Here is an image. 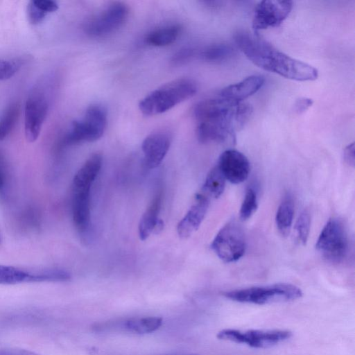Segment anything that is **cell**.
<instances>
[{
    "label": "cell",
    "mask_w": 355,
    "mask_h": 355,
    "mask_svg": "<svg viewBox=\"0 0 355 355\" xmlns=\"http://www.w3.org/2000/svg\"><path fill=\"white\" fill-rule=\"evenodd\" d=\"M252 113V107L246 103L234 104L219 96L205 99L196 105L193 111L198 139L203 144H233L236 131L245 125Z\"/></svg>",
    "instance_id": "cell-1"
},
{
    "label": "cell",
    "mask_w": 355,
    "mask_h": 355,
    "mask_svg": "<svg viewBox=\"0 0 355 355\" xmlns=\"http://www.w3.org/2000/svg\"><path fill=\"white\" fill-rule=\"evenodd\" d=\"M234 40L245 55L266 71L297 81H312L318 78V71L315 67L279 51L259 35L239 32Z\"/></svg>",
    "instance_id": "cell-2"
},
{
    "label": "cell",
    "mask_w": 355,
    "mask_h": 355,
    "mask_svg": "<svg viewBox=\"0 0 355 355\" xmlns=\"http://www.w3.org/2000/svg\"><path fill=\"white\" fill-rule=\"evenodd\" d=\"M198 87L189 78H179L168 83L145 96L139 103L145 115L162 114L196 94Z\"/></svg>",
    "instance_id": "cell-3"
},
{
    "label": "cell",
    "mask_w": 355,
    "mask_h": 355,
    "mask_svg": "<svg viewBox=\"0 0 355 355\" xmlns=\"http://www.w3.org/2000/svg\"><path fill=\"white\" fill-rule=\"evenodd\" d=\"M302 290L295 285L277 283L226 291L223 295L232 301L263 305L288 302L302 297Z\"/></svg>",
    "instance_id": "cell-4"
},
{
    "label": "cell",
    "mask_w": 355,
    "mask_h": 355,
    "mask_svg": "<svg viewBox=\"0 0 355 355\" xmlns=\"http://www.w3.org/2000/svg\"><path fill=\"white\" fill-rule=\"evenodd\" d=\"M106 124L107 113L105 108L98 105H91L87 109L83 119L72 122L62 144L69 146L96 141L103 136Z\"/></svg>",
    "instance_id": "cell-5"
},
{
    "label": "cell",
    "mask_w": 355,
    "mask_h": 355,
    "mask_svg": "<svg viewBox=\"0 0 355 355\" xmlns=\"http://www.w3.org/2000/svg\"><path fill=\"white\" fill-rule=\"evenodd\" d=\"M317 251L328 261L340 263L349 250L348 235L343 223L330 218L322 230L315 244Z\"/></svg>",
    "instance_id": "cell-6"
},
{
    "label": "cell",
    "mask_w": 355,
    "mask_h": 355,
    "mask_svg": "<svg viewBox=\"0 0 355 355\" xmlns=\"http://www.w3.org/2000/svg\"><path fill=\"white\" fill-rule=\"evenodd\" d=\"M49 96L46 86L35 85L29 94L25 104L24 131L28 142L38 138L49 109Z\"/></svg>",
    "instance_id": "cell-7"
},
{
    "label": "cell",
    "mask_w": 355,
    "mask_h": 355,
    "mask_svg": "<svg viewBox=\"0 0 355 355\" xmlns=\"http://www.w3.org/2000/svg\"><path fill=\"white\" fill-rule=\"evenodd\" d=\"M211 248L225 263L240 259L246 248L245 234L240 224L233 220L227 222L214 237Z\"/></svg>",
    "instance_id": "cell-8"
},
{
    "label": "cell",
    "mask_w": 355,
    "mask_h": 355,
    "mask_svg": "<svg viewBox=\"0 0 355 355\" xmlns=\"http://www.w3.org/2000/svg\"><path fill=\"white\" fill-rule=\"evenodd\" d=\"M220 340L244 344L253 348H269L289 339L292 332L284 329L241 331L225 329L217 334Z\"/></svg>",
    "instance_id": "cell-9"
},
{
    "label": "cell",
    "mask_w": 355,
    "mask_h": 355,
    "mask_svg": "<svg viewBox=\"0 0 355 355\" xmlns=\"http://www.w3.org/2000/svg\"><path fill=\"white\" fill-rule=\"evenodd\" d=\"M128 13V8L124 3H112L86 23L85 31L92 37L107 36L123 25Z\"/></svg>",
    "instance_id": "cell-10"
},
{
    "label": "cell",
    "mask_w": 355,
    "mask_h": 355,
    "mask_svg": "<svg viewBox=\"0 0 355 355\" xmlns=\"http://www.w3.org/2000/svg\"><path fill=\"white\" fill-rule=\"evenodd\" d=\"M291 1L264 0L256 6L252 19L254 34L268 28L277 27L288 17L293 9Z\"/></svg>",
    "instance_id": "cell-11"
},
{
    "label": "cell",
    "mask_w": 355,
    "mask_h": 355,
    "mask_svg": "<svg viewBox=\"0 0 355 355\" xmlns=\"http://www.w3.org/2000/svg\"><path fill=\"white\" fill-rule=\"evenodd\" d=\"M70 279V274L61 269L29 271L14 266L0 265V284L3 285L28 282H64Z\"/></svg>",
    "instance_id": "cell-12"
},
{
    "label": "cell",
    "mask_w": 355,
    "mask_h": 355,
    "mask_svg": "<svg viewBox=\"0 0 355 355\" xmlns=\"http://www.w3.org/2000/svg\"><path fill=\"white\" fill-rule=\"evenodd\" d=\"M216 166L225 180L232 184H240L246 180L250 171V164L247 157L235 149L223 152Z\"/></svg>",
    "instance_id": "cell-13"
},
{
    "label": "cell",
    "mask_w": 355,
    "mask_h": 355,
    "mask_svg": "<svg viewBox=\"0 0 355 355\" xmlns=\"http://www.w3.org/2000/svg\"><path fill=\"white\" fill-rule=\"evenodd\" d=\"M170 145L171 138L165 132L158 131L148 135L141 145L146 167H157L168 153Z\"/></svg>",
    "instance_id": "cell-14"
},
{
    "label": "cell",
    "mask_w": 355,
    "mask_h": 355,
    "mask_svg": "<svg viewBox=\"0 0 355 355\" xmlns=\"http://www.w3.org/2000/svg\"><path fill=\"white\" fill-rule=\"evenodd\" d=\"M210 200L202 192L196 195V202L178 224L177 232L181 238L189 237L198 229L207 214Z\"/></svg>",
    "instance_id": "cell-15"
},
{
    "label": "cell",
    "mask_w": 355,
    "mask_h": 355,
    "mask_svg": "<svg viewBox=\"0 0 355 355\" xmlns=\"http://www.w3.org/2000/svg\"><path fill=\"white\" fill-rule=\"evenodd\" d=\"M264 82L262 76L252 75L224 87L218 96L230 103L238 104L259 90Z\"/></svg>",
    "instance_id": "cell-16"
},
{
    "label": "cell",
    "mask_w": 355,
    "mask_h": 355,
    "mask_svg": "<svg viewBox=\"0 0 355 355\" xmlns=\"http://www.w3.org/2000/svg\"><path fill=\"white\" fill-rule=\"evenodd\" d=\"M72 218L80 233H85L90 225V190H73Z\"/></svg>",
    "instance_id": "cell-17"
},
{
    "label": "cell",
    "mask_w": 355,
    "mask_h": 355,
    "mask_svg": "<svg viewBox=\"0 0 355 355\" xmlns=\"http://www.w3.org/2000/svg\"><path fill=\"white\" fill-rule=\"evenodd\" d=\"M103 158L101 154L91 155L78 171L73 180V190H90L101 166Z\"/></svg>",
    "instance_id": "cell-18"
},
{
    "label": "cell",
    "mask_w": 355,
    "mask_h": 355,
    "mask_svg": "<svg viewBox=\"0 0 355 355\" xmlns=\"http://www.w3.org/2000/svg\"><path fill=\"white\" fill-rule=\"evenodd\" d=\"M162 200V191L158 190L149 206L141 216L139 223V236L141 240H146L155 230L159 221V214Z\"/></svg>",
    "instance_id": "cell-19"
},
{
    "label": "cell",
    "mask_w": 355,
    "mask_h": 355,
    "mask_svg": "<svg viewBox=\"0 0 355 355\" xmlns=\"http://www.w3.org/2000/svg\"><path fill=\"white\" fill-rule=\"evenodd\" d=\"M294 216V202L290 194H286L278 207L275 223L279 232L287 236L291 231Z\"/></svg>",
    "instance_id": "cell-20"
},
{
    "label": "cell",
    "mask_w": 355,
    "mask_h": 355,
    "mask_svg": "<svg viewBox=\"0 0 355 355\" xmlns=\"http://www.w3.org/2000/svg\"><path fill=\"white\" fill-rule=\"evenodd\" d=\"M162 322V318L157 316L134 318L123 322L121 327L134 334H146L157 330Z\"/></svg>",
    "instance_id": "cell-21"
},
{
    "label": "cell",
    "mask_w": 355,
    "mask_h": 355,
    "mask_svg": "<svg viewBox=\"0 0 355 355\" xmlns=\"http://www.w3.org/2000/svg\"><path fill=\"white\" fill-rule=\"evenodd\" d=\"M58 3L51 0H33L28 2L26 8L27 18L32 25L40 24L49 14L56 11Z\"/></svg>",
    "instance_id": "cell-22"
},
{
    "label": "cell",
    "mask_w": 355,
    "mask_h": 355,
    "mask_svg": "<svg viewBox=\"0 0 355 355\" xmlns=\"http://www.w3.org/2000/svg\"><path fill=\"white\" fill-rule=\"evenodd\" d=\"M181 28L178 25L164 26L149 33L145 38V42L154 46H168L177 40Z\"/></svg>",
    "instance_id": "cell-23"
},
{
    "label": "cell",
    "mask_w": 355,
    "mask_h": 355,
    "mask_svg": "<svg viewBox=\"0 0 355 355\" xmlns=\"http://www.w3.org/2000/svg\"><path fill=\"white\" fill-rule=\"evenodd\" d=\"M225 178L216 165L207 174L201 192L211 198H218L223 193L225 187Z\"/></svg>",
    "instance_id": "cell-24"
},
{
    "label": "cell",
    "mask_w": 355,
    "mask_h": 355,
    "mask_svg": "<svg viewBox=\"0 0 355 355\" xmlns=\"http://www.w3.org/2000/svg\"><path fill=\"white\" fill-rule=\"evenodd\" d=\"M234 50L226 44H214L205 47L199 53L200 58L207 62H218L230 58Z\"/></svg>",
    "instance_id": "cell-25"
},
{
    "label": "cell",
    "mask_w": 355,
    "mask_h": 355,
    "mask_svg": "<svg viewBox=\"0 0 355 355\" xmlns=\"http://www.w3.org/2000/svg\"><path fill=\"white\" fill-rule=\"evenodd\" d=\"M19 115V105L12 103L0 119V140L4 139L14 128Z\"/></svg>",
    "instance_id": "cell-26"
},
{
    "label": "cell",
    "mask_w": 355,
    "mask_h": 355,
    "mask_svg": "<svg viewBox=\"0 0 355 355\" xmlns=\"http://www.w3.org/2000/svg\"><path fill=\"white\" fill-rule=\"evenodd\" d=\"M258 207L257 193L252 187H248L245 193L241 206L239 214L243 220L250 218L256 211Z\"/></svg>",
    "instance_id": "cell-27"
},
{
    "label": "cell",
    "mask_w": 355,
    "mask_h": 355,
    "mask_svg": "<svg viewBox=\"0 0 355 355\" xmlns=\"http://www.w3.org/2000/svg\"><path fill=\"white\" fill-rule=\"evenodd\" d=\"M311 227V215L308 209L300 214L295 226L297 241L302 245L307 242Z\"/></svg>",
    "instance_id": "cell-28"
},
{
    "label": "cell",
    "mask_w": 355,
    "mask_h": 355,
    "mask_svg": "<svg viewBox=\"0 0 355 355\" xmlns=\"http://www.w3.org/2000/svg\"><path fill=\"white\" fill-rule=\"evenodd\" d=\"M20 67L18 62L13 60H0V80L12 77Z\"/></svg>",
    "instance_id": "cell-29"
},
{
    "label": "cell",
    "mask_w": 355,
    "mask_h": 355,
    "mask_svg": "<svg viewBox=\"0 0 355 355\" xmlns=\"http://www.w3.org/2000/svg\"><path fill=\"white\" fill-rule=\"evenodd\" d=\"M194 55V49L191 48H184L174 54L171 62L175 65H181L191 60Z\"/></svg>",
    "instance_id": "cell-30"
},
{
    "label": "cell",
    "mask_w": 355,
    "mask_h": 355,
    "mask_svg": "<svg viewBox=\"0 0 355 355\" xmlns=\"http://www.w3.org/2000/svg\"><path fill=\"white\" fill-rule=\"evenodd\" d=\"M313 100L309 98H300L294 104V111L297 114H302L313 105Z\"/></svg>",
    "instance_id": "cell-31"
},
{
    "label": "cell",
    "mask_w": 355,
    "mask_h": 355,
    "mask_svg": "<svg viewBox=\"0 0 355 355\" xmlns=\"http://www.w3.org/2000/svg\"><path fill=\"white\" fill-rule=\"evenodd\" d=\"M354 143L352 142V144L347 146L343 151V158L345 162L349 165L352 167L354 166L355 163V155H354Z\"/></svg>",
    "instance_id": "cell-32"
},
{
    "label": "cell",
    "mask_w": 355,
    "mask_h": 355,
    "mask_svg": "<svg viewBox=\"0 0 355 355\" xmlns=\"http://www.w3.org/2000/svg\"><path fill=\"white\" fill-rule=\"evenodd\" d=\"M0 355H38L34 352L21 349H3L0 350Z\"/></svg>",
    "instance_id": "cell-33"
},
{
    "label": "cell",
    "mask_w": 355,
    "mask_h": 355,
    "mask_svg": "<svg viewBox=\"0 0 355 355\" xmlns=\"http://www.w3.org/2000/svg\"><path fill=\"white\" fill-rule=\"evenodd\" d=\"M4 172L3 159L0 154V189H1L5 184L6 175Z\"/></svg>",
    "instance_id": "cell-34"
},
{
    "label": "cell",
    "mask_w": 355,
    "mask_h": 355,
    "mask_svg": "<svg viewBox=\"0 0 355 355\" xmlns=\"http://www.w3.org/2000/svg\"><path fill=\"white\" fill-rule=\"evenodd\" d=\"M187 355H197V354H187Z\"/></svg>",
    "instance_id": "cell-35"
}]
</instances>
